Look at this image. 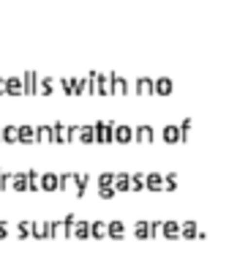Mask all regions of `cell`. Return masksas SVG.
<instances>
[{"label": "cell", "mask_w": 248, "mask_h": 254, "mask_svg": "<svg viewBox=\"0 0 248 254\" xmlns=\"http://www.w3.org/2000/svg\"><path fill=\"white\" fill-rule=\"evenodd\" d=\"M131 189L134 192H142L145 189V175H131Z\"/></svg>", "instance_id": "16"}, {"label": "cell", "mask_w": 248, "mask_h": 254, "mask_svg": "<svg viewBox=\"0 0 248 254\" xmlns=\"http://www.w3.org/2000/svg\"><path fill=\"white\" fill-rule=\"evenodd\" d=\"M145 189H153V192L164 189V175H159V172H153V175H145Z\"/></svg>", "instance_id": "3"}, {"label": "cell", "mask_w": 248, "mask_h": 254, "mask_svg": "<svg viewBox=\"0 0 248 254\" xmlns=\"http://www.w3.org/2000/svg\"><path fill=\"white\" fill-rule=\"evenodd\" d=\"M55 134L60 137V142H69V137H71V131L66 126H55Z\"/></svg>", "instance_id": "17"}, {"label": "cell", "mask_w": 248, "mask_h": 254, "mask_svg": "<svg viewBox=\"0 0 248 254\" xmlns=\"http://www.w3.org/2000/svg\"><path fill=\"white\" fill-rule=\"evenodd\" d=\"M98 194H101V197H112V194H115V189H112V186H106V189H98Z\"/></svg>", "instance_id": "22"}, {"label": "cell", "mask_w": 248, "mask_h": 254, "mask_svg": "<svg viewBox=\"0 0 248 254\" xmlns=\"http://www.w3.org/2000/svg\"><path fill=\"white\" fill-rule=\"evenodd\" d=\"M69 235H74V238H88V235H90V224H88V221H74V224L69 227Z\"/></svg>", "instance_id": "2"}, {"label": "cell", "mask_w": 248, "mask_h": 254, "mask_svg": "<svg viewBox=\"0 0 248 254\" xmlns=\"http://www.w3.org/2000/svg\"><path fill=\"white\" fill-rule=\"evenodd\" d=\"M137 93H153V82L150 79H137Z\"/></svg>", "instance_id": "15"}, {"label": "cell", "mask_w": 248, "mask_h": 254, "mask_svg": "<svg viewBox=\"0 0 248 254\" xmlns=\"http://www.w3.org/2000/svg\"><path fill=\"white\" fill-rule=\"evenodd\" d=\"M52 134H55V129H49V126H44V129H38V137H41L44 142H49V139H52Z\"/></svg>", "instance_id": "19"}, {"label": "cell", "mask_w": 248, "mask_h": 254, "mask_svg": "<svg viewBox=\"0 0 248 254\" xmlns=\"http://www.w3.org/2000/svg\"><path fill=\"white\" fill-rule=\"evenodd\" d=\"M131 134L134 131L128 129V126H115V129H112V139H115V142H131Z\"/></svg>", "instance_id": "1"}, {"label": "cell", "mask_w": 248, "mask_h": 254, "mask_svg": "<svg viewBox=\"0 0 248 254\" xmlns=\"http://www.w3.org/2000/svg\"><path fill=\"white\" fill-rule=\"evenodd\" d=\"M117 189V192H128L131 189V175H125V172H120V175H115V183H112Z\"/></svg>", "instance_id": "5"}, {"label": "cell", "mask_w": 248, "mask_h": 254, "mask_svg": "<svg viewBox=\"0 0 248 254\" xmlns=\"http://www.w3.org/2000/svg\"><path fill=\"white\" fill-rule=\"evenodd\" d=\"M169 90H172V79H166V77H161V79L153 82V93H156V96H164Z\"/></svg>", "instance_id": "4"}, {"label": "cell", "mask_w": 248, "mask_h": 254, "mask_svg": "<svg viewBox=\"0 0 248 254\" xmlns=\"http://www.w3.org/2000/svg\"><path fill=\"white\" fill-rule=\"evenodd\" d=\"M137 139H139V142H153V129H150V126H139V129H137Z\"/></svg>", "instance_id": "10"}, {"label": "cell", "mask_w": 248, "mask_h": 254, "mask_svg": "<svg viewBox=\"0 0 248 254\" xmlns=\"http://www.w3.org/2000/svg\"><path fill=\"white\" fill-rule=\"evenodd\" d=\"M134 233H137V238H150V235H153V224H147V221H137Z\"/></svg>", "instance_id": "8"}, {"label": "cell", "mask_w": 248, "mask_h": 254, "mask_svg": "<svg viewBox=\"0 0 248 254\" xmlns=\"http://www.w3.org/2000/svg\"><path fill=\"white\" fill-rule=\"evenodd\" d=\"M164 137H166V142H177V139H180V131L175 129V126H166V129H164Z\"/></svg>", "instance_id": "14"}, {"label": "cell", "mask_w": 248, "mask_h": 254, "mask_svg": "<svg viewBox=\"0 0 248 254\" xmlns=\"http://www.w3.org/2000/svg\"><path fill=\"white\" fill-rule=\"evenodd\" d=\"M112 88H115V93H125V88H128V85H125V79H123V77L112 74Z\"/></svg>", "instance_id": "13"}, {"label": "cell", "mask_w": 248, "mask_h": 254, "mask_svg": "<svg viewBox=\"0 0 248 254\" xmlns=\"http://www.w3.org/2000/svg\"><path fill=\"white\" fill-rule=\"evenodd\" d=\"M106 235H109V238H123V235H125V224H123V221H112V224H106Z\"/></svg>", "instance_id": "7"}, {"label": "cell", "mask_w": 248, "mask_h": 254, "mask_svg": "<svg viewBox=\"0 0 248 254\" xmlns=\"http://www.w3.org/2000/svg\"><path fill=\"white\" fill-rule=\"evenodd\" d=\"M180 235H186V238H196V235H199V230H196V224H194V221H186V224H180Z\"/></svg>", "instance_id": "9"}, {"label": "cell", "mask_w": 248, "mask_h": 254, "mask_svg": "<svg viewBox=\"0 0 248 254\" xmlns=\"http://www.w3.org/2000/svg\"><path fill=\"white\" fill-rule=\"evenodd\" d=\"M22 142H33V129H19Z\"/></svg>", "instance_id": "21"}, {"label": "cell", "mask_w": 248, "mask_h": 254, "mask_svg": "<svg viewBox=\"0 0 248 254\" xmlns=\"http://www.w3.org/2000/svg\"><path fill=\"white\" fill-rule=\"evenodd\" d=\"M74 137H79V142H93V129H76L74 131Z\"/></svg>", "instance_id": "12"}, {"label": "cell", "mask_w": 248, "mask_h": 254, "mask_svg": "<svg viewBox=\"0 0 248 254\" xmlns=\"http://www.w3.org/2000/svg\"><path fill=\"white\" fill-rule=\"evenodd\" d=\"M3 137H6V142H17L19 131H17V129H6V131H3Z\"/></svg>", "instance_id": "20"}, {"label": "cell", "mask_w": 248, "mask_h": 254, "mask_svg": "<svg viewBox=\"0 0 248 254\" xmlns=\"http://www.w3.org/2000/svg\"><path fill=\"white\" fill-rule=\"evenodd\" d=\"M41 189H47V192H52V189H60V175H44L41 178Z\"/></svg>", "instance_id": "6"}, {"label": "cell", "mask_w": 248, "mask_h": 254, "mask_svg": "<svg viewBox=\"0 0 248 254\" xmlns=\"http://www.w3.org/2000/svg\"><path fill=\"white\" fill-rule=\"evenodd\" d=\"M164 189L175 192V189H177V175H166V178H164Z\"/></svg>", "instance_id": "18"}, {"label": "cell", "mask_w": 248, "mask_h": 254, "mask_svg": "<svg viewBox=\"0 0 248 254\" xmlns=\"http://www.w3.org/2000/svg\"><path fill=\"white\" fill-rule=\"evenodd\" d=\"M90 235H93V238H106V224H104V221L90 224Z\"/></svg>", "instance_id": "11"}]
</instances>
